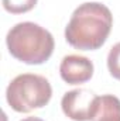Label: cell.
I'll return each instance as SVG.
<instances>
[{"instance_id": "cell-1", "label": "cell", "mask_w": 120, "mask_h": 121, "mask_svg": "<svg viewBox=\"0 0 120 121\" xmlns=\"http://www.w3.org/2000/svg\"><path fill=\"white\" fill-rule=\"evenodd\" d=\"M113 26L109 7L97 1H88L75 9L65 28L66 42L81 51L99 49L107 39Z\"/></svg>"}, {"instance_id": "cell-2", "label": "cell", "mask_w": 120, "mask_h": 121, "mask_svg": "<svg viewBox=\"0 0 120 121\" xmlns=\"http://www.w3.org/2000/svg\"><path fill=\"white\" fill-rule=\"evenodd\" d=\"M6 44L13 58L27 65H41L54 52V37L44 27L24 21L18 23L7 32Z\"/></svg>"}, {"instance_id": "cell-3", "label": "cell", "mask_w": 120, "mask_h": 121, "mask_svg": "<svg viewBox=\"0 0 120 121\" xmlns=\"http://www.w3.org/2000/svg\"><path fill=\"white\" fill-rule=\"evenodd\" d=\"M52 97V87L47 78L35 73L16 76L7 86L6 100L17 113H31L42 108Z\"/></svg>"}, {"instance_id": "cell-4", "label": "cell", "mask_w": 120, "mask_h": 121, "mask_svg": "<svg viewBox=\"0 0 120 121\" xmlns=\"http://www.w3.org/2000/svg\"><path fill=\"white\" fill-rule=\"evenodd\" d=\"M97 96L88 89H74L66 91L61 100L64 114L74 121H92L95 101Z\"/></svg>"}, {"instance_id": "cell-5", "label": "cell", "mask_w": 120, "mask_h": 121, "mask_svg": "<svg viewBox=\"0 0 120 121\" xmlns=\"http://www.w3.org/2000/svg\"><path fill=\"white\" fill-rule=\"evenodd\" d=\"M60 75L68 85H81L93 76V63L82 55H66L61 60Z\"/></svg>"}, {"instance_id": "cell-6", "label": "cell", "mask_w": 120, "mask_h": 121, "mask_svg": "<svg viewBox=\"0 0 120 121\" xmlns=\"http://www.w3.org/2000/svg\"><path fill=\"white\" fill-rule=\"evenodd\" d=\"M92 121H120V99L113 94L97 96Z\"/></svg>"}, {"instance_id": "cell-7", "label": "cell", "mask_w": 120, "mask_h": 121, "mask_svg": "<svg viewBox=\"0 0 120 121\" xmlns=\"http://www.w3.org/2000/svg\"><path fill=\"white\" fill-rule=\"evenodd\" d=\"M38 0H1L6 11L11 14H23L32 10Z\"/></svg>"}, {"instance_id": "cell-8", "label": "cell", "mask_w": 120, "mask_h": 121, "mask_svg": "<svg viewBox=\"0 0 120 121\" xmlns=\"http://www.w3.org/2000/svg\"><path fill=\"white\" fill-rule=\"evenodd\" d=\"M107 69L110 75L120 80V42L113 45L107 55Z\"/></svg>"}, {"instance_id": "cell-9", "label": "cell", "mask_w": 120, "mask_h": 121, "mask_svg": "<svg viewBox=\"0 0 120 121\" xmlns=\"http://www.w3.org/2000/svg\"><path fill=\"white\" fill-rule=\"evenodd\" d=\"M21 121H44V120H41L38 117H27V118H24V120H21Z\"/></svg>"}]
</instances>
